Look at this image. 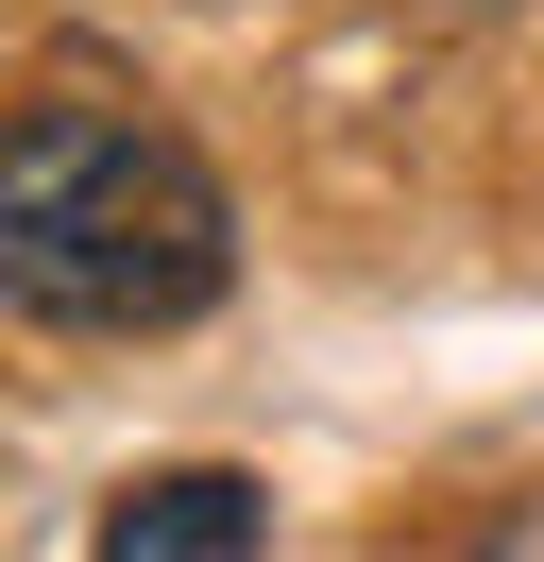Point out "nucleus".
Segmentation results:
<instances>
[{"instance_id":"1","label":"nucleus","mask_w":544,"mask_h":562,"mask_svg":"<svg viewBox=\"0 0 544 562\" xmlns=\"http://www.w3.org/2000/svg\"><path fill=\"white\" fill-rule=\"evenodd\" d=\"M0 290L68 341H154L238 290V205L188 137L120 103H34L0 154Z\"/></svg>"},{"instance_id":"2","label":"nucleus","mask_w":544,"mask_h":562,"mask_svg":"<svg viewBox=\"0 0 544 562\" xmlns=\"http://www.w3.org/2000/svg\"><path fill=\"white\" fill-rule=\"evenodd\" d=\"M272 546V494L238 460H170V477H120L102 512V562H256Z\"/></svg>"}]
</instances>
